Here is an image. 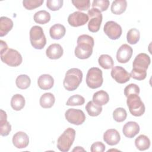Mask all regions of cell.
<instances>
[{
	"instance_id": "6da1fadb",
	"label": "cell",
	"mask_w": 152,
	"mask_h": 152,
	"mask_svg": "<svg viewBox=\"0 0 152 152\" xmlns=\"http://www.w3.org/2000/svg\"><path fill=\"white\" fill-rule=\"evenodd\" d=\"M77 43V46L74 50L75 56L81 59L90 57L94 44L93 38L87 34H82L78 37Z\"/></svg>"
},
{
	"instance_id": "7a4b0ae2",
	"label": "cell",
	"mask_w": 152,
	"mask_h": 152,
	"mask_svg": "<svg viewBox=\"0 0 152 152\" xmlns=\"http://www.w3.org/2000/svg\"><path fill=\"white\" fill-rule=\"evenodd\" d=\"M83 79V72L78 69L73 68L68 69L65 76L63 81L64 88L68 91H74L76 90Z\"/></svg>"
},
{
	"instance_id": "3957f363",
	"label": "cell",
	"mask_w": 152,
	"mask_h": 152,
	"mask_svg": "<svg viewBox=\"0 0 152 152\" xmlns=\"http://www.w3.org/2000/svg\"><path fill=\"white\" fill-rule=\"evenodd\" d=\"M75 137V131L71 128H66L58 138V148L62 152L68 151L74 141Z\"/></svg>"
},
{
	"instance_id": "277c9868",
	"label": "cell",
	"mask_w": 152,
	"mask_h": 152,
	"mask_svg": "<svg viewBox=\"0 0 152 152\" xmlns=\"http://www.w3.org/2000/svg\"><path fill=\"white\" fill-rule=\"evenodd\" d=\"M30 41L36 49H42L46 44V39L43 28L38 26H33L30 30Z\"/></svg>"
},
{
	"instance_id": "5b68a950",
	"label": "cell",
	"mask_w": 152,
	"mask_h": 152,
	"mask_svg": "<svg viewBox=\"0 0 152 152\" xmlns=\"http://www.w3.org/2000/svg\"><path fill=\"white\" fill-rule=\"evenodd\" d=\"M126 104L130 113L135 116H141L145 112V106L140 97L132 94L127 97Z\"/></svg>"
},
{
	"instance_id": "8992f818",
	"label": "cell",
	"mask_w": 152,
	"mask_h": 152,
	"mask_svg": "<svg viewBox=\"0 0 152 152\" xmlns=\"http://www.w3.org/2000/svg\"><path fill=\"white\" fill-rule=\"evenodd\" d=\"M103 82L102 71L97 67L88 69L86 75V84L88 87L96 89L102 86Z\"/></svg>"
},
{
	"instance_id": "52a82bcc",
	"label": "cell",
	"mask_w": 152,
	"mask_h": 152,
	"mask_svg": "<svg viewBox=\"0 0 152 152\" xmlns=\"http://www.w3.org/2000/svg\"><path fill=\"white\" fill-rule=\"evenodd\" d=\"M1 53V61L10 66H18L23 61L21 54L16 50L8 48Z\"/></svg>"
},
{
	"instance_id": "ba28073f",
	"label": "cell",
	"mask_w": 152,
	"mask_h": 152,
	"mask_svg": "<svg viewBox=\"0 0 152 152\" xmlns=\"http://www.w3.org/2000/svg\"><path fill=\"white\" fill-rule=\"evenodd\" d=\"M89 21L88 23V30L92 33L97 32L102 22V14L97 8H92L88 11Z\"/></svg>"
},
{
	"instance_id": "9c48e42d",
	"label": "cell",
	"mask_w": 152,
	"mask_h": 152,
	"mask_svg": "<svg viewBox=\"0 0 152 152\" xmlns=\"http://www.w3.org/2000/svg\"><path fill=\"white\" fill-rule=\"evenodd\" d=\"M150 62V58L147 54L145 53H139L133 61L132 70L139 72H147Z\"/></svg>"
},
{
	"instance_id": "30bf717a",
	"label": "cell",
	"mask_w": 152,
	"mask_h": 152,
	"mask_svg": "<svg viewBox=\"0 0 152 152\" xmlns=\"http://www.w3.org/2000/svg\"><path fill=\"white\" fill-rule=\"evenodd\" d=\"M65 116L68 122L76 125L83 124L86 120L85 114L80 109H69L65 112Z\"/></svg>"
},
{
	"instance_id": "8fae6325",
	"label": "cell",
	"mask_w": 152,
	"mask_h": 152,
	"mask_svg": "<svg viewBox=\"0 0 152 152\" xmlns=\"http://www.w3.org/2000/svg\"><path fill=\"white\" fill-rule=\"evenodd\" d=\"M103 31L109 38L112 40L118 39L122 32L121 26L113 21L106 22L104 26Z\"/></svg>"
},
{
	"instance_id": "7c38bea8",
	"label": "cell",
	"mask_w": 152,
	"mask_h": 152,
	"mask_svg": "<svg viewBox=\"0 0 152 152\" xmlns=\"http://www.w3.org/2000/svg\"><path fill=\"white\" fill-rule=\"evenodd\" d=\"M88 20V15L80 11H75L71 14L68 17L69 24L75 27L84 25L87 23Z\"/></svg>"
},
{
	"instance_id": "4fadbf2b",
	"label": "cell",
	"mask_w": 152,
	"mask_h": 152,
	"mask_svg": "<svg viewBox=\"0 0 152 152\" xmlns=\"http://www.w3.org/2000/svg\"><path fill=\"white\" fill-rule=\"evenodd\" d=\"M110 75L118 83L124 84L128 81L131 78L130 74L122 66H113Z\"/></svg>"
},
{
	"instance_id": "5bb4252c",
	"label": "cell",
	"mask_w": 152,
	"mask_h": 152,
	"mask_svg": "<svg viewBox=\"0 0 152 152\" xmlns=\"http://www.w3.org/2000/svg\"><path fill=\"white\" fill-rule=\"evenodd\" d=\"M132 52V49L130 46L127 44H123L117 51L116 59L120 63H126L131 58Z\"/></svg>"
},
{
	"instance_id": "9a60e30c",
	"label": "cell",
	"mask_w": 152,
	"mask_h": 152,
	"mask_svg": "<svg viewBox=\"0 0 152 152\" xmlns=\"http://www.w3.org/2000/svg\"><path fill=\"white\" fill-rule=\"evenodd\" d=\"M12 143L17 148H24L29 144L28 136L24 132H17L13 135Z\"/></svg>"
},
{
	"instance_id": "2e32d148",
	"label": "cell",
	"mask_w": 152,
	"mask_h": 152,
	"mask_svg": "<svg viewBox=\"0 0 152 152\" xmlns=\"http://www.w3.org/2000/svg\"><path fill=\"white\" fill-rule=\"evenodd\" d=\"M120 134L115 129H107L103 134V140L110 145L118 144L120 141Z\"/></svg>"
},
{
	"instance_id": "e0dca14e",
	"label": "cell",
	"mask_w": 152,
	"mask_h": 152,
	"mask_svg": "<svg viewBox=\"0 0 152 152\" xmlns=\"http://www.w3.org/2000/svg\"><path fill=\"white\" fill-rule=\"evenodd\" d=\"M140 131V126L136 122L134 121H129L126 122L122 129L124 135L129 138L134 137Z\"/></svg>"
},
{
	"instance_id": "ac0fdd59",
	"label": "cell",
	"mask_w": 152,
	"mask_h": 152,
	"mask_svg": "<svg viewBox=\"0 0 152 152\" xmlns=\"http://www.w3.org/2000/svg\"><path fill=\"white\" fill-rule=\"evenodd\" d=\"M63 52V48L59 44L53 43L48 46L46 50V55L49 59H57L62 56Z\"/></svg>"
},
{
	"instance_id": "d6986e66",
	"label": "cell",
	"mask_w": 152,
	"mask_h": 152,
	"mask_svg": "<svg viewBox=\"0 0 152 152\" xmlns=\"http://www.w3.org/2000/svg\"><path fill=\"white\" fill-rule=\"evenodd\" d=\"M0 134L2 136H7L11 131V125L7 121V115L5 111L0 110Z\"/></svg>"
},
{
	"instance_id": "ffe728a7",
	"label": "cell",
	"mask_w": 152,
	"mask_h": 152,
	"mask_svg": "<svg viewBox=\"0 0 152 152\" xmlns=\"http://www.w3.org/2000/svg\"><path fill=\"white\" fill-rule=\"evenodd\" d=\"M37 84L42 90H49L53 86V78L49 74H42L37 80Z\"/></svg>"
},
{
	"instance_id": "44dd1931",
	"label": "cell",
	"mask_w": 152,
	"mask_h": 152,
	"mask_svg": "<svg viewBox=\"0 0 152 152\" xmlns=\"http://www.w3.org/2000/svg\"><path fill=\"white\" fill-rule=\"evenodd\" d=\"M66 33L65 27L61 24H55L49 30V34L52 39L59 40L62 38Z\"/></svg>"
},
{
	"instance_id": "7402d4cb",
	"label": "cell",
	"mask_w": 152,
	"mask_h": 152,
	"mask_svg": "<svg viewBox=\"0 0 152 152\" xmlns=\"http://www.w3.org/2000/svg\"><path fill=\"white\" fill-rule=\"evenodd\" d=\"M13 21L7 17H1L0 18V36L3 37L7 35L12 28Z\"/></svg>"
},
{
	"instance_id": "603a6c76",
	"label": "cell",
	"mask_w": 152,
	"mask_h": 152,
	"mask_svg": "<svg viewBox=\"0 0 152 152\" xmlns=\"http://www.w3.org/2000/svg\"><path fill=\"white\" fill-rule=\"evenodd\" d=\"M55 102L54 95L51 93H45L40 98V105L45 109L50 108L53 106Z\"/></svg>"
},
{
	"instance_id": "cb8c5ba5",
	"label": "cell",
	"mask_w": 152,
	"mask_h": 152,
	"mask_svg": "<svg viewBox=\"0 0 152 152\" xmlns=\"http://www.w3.org/2000/svg\"><path fill=\"white\" fill-rule=\"evenodd\" d=\"M127 7V2L125 0H116L112 2L111 11L116 15H120L124 12Z\"/></svg>"
},
{
	"instance_id": "d4e9b609",
	"label": "cell",
	"mask_w": 152,
	"mask_h": 152,
	"mask_svg": "<svg viewBox=\"0 0 152 152\" xmlns=\"http://www.w3.org/2000/svg\"><path fill=\"white\" fill-rule=\"evenodd\" d=\"M109 96L107 92L104 90H100L96 92L93 96V102L99 105L103 106L108 103Z\"/></svg>"
},
{
	"instance_id": "484cf974",
	"label": "cell",
	"mask_w": 152,
	"mask_h": 152,
	"mask_svg": "<svg viewBox=\"0 0 152 152\" xmlns=\"http://www.w3.org/2000/svg\"><path fill=\"white\" fill-rule=\"evenodd\" d=\"M135 145L137 149L144 151L149 148L150 146V140L145 135H140L135 140Z\"/></svg>"
},
{
	"instance_id": "4316f807",
	"label": "cell",
	"mask_w": 152,
	"mask_h": 152,
	"mask_svg": "<svg viewBox=\"0 0 152 152\" xmlns=\"http://www.w3.org/2000/svg\"><path fill=\"white\" fill-rule=\"evenodd\" d=\"M25 105V99L20 94H14L11 100V106L12 108L17 111L21 110Z\"/></svg>"
},
{
	"instance_id": "83f0119b",
	"label": "cell",
	"mask_w": 152,
	"mask_h": 152,
	"mask_svg": "<svg viewBox=\"0 0 152 152\" xmlns=\"http://www.w3.org/2000/svg\"><path fill=\"white\" fill-rule=\"evenodd\" d=\"M98 62L99 65L105 69H109L113 68L114 65L112 58L107 54L101 55L98 59Z\"/></svg>"
},
{
	"instance_id": "f1b7e54d",
	"label": "cell",
	"mask_w": 152,
	"mask_h": 152,
	"mask_svg": "<svg viewBox=\"0 0 152 152\" xmlns=\"http://www.w3.org/2000/svg\"><path fill=\"white\" fill-rule=\"evenodd\" d=\"M50 20L49 12L45 10H41L36 12L34 15V20L36 23L45 24L48 23Z\"/></svg>"
},
{
	"instance_id": "f546056e",
	"label": "cell",
	"mask_w": 152,
	"mask_h": 152,
	"mask_svg": "<svg viewBox=\"0 0 152 152\" xmlns=\"http://www.w3.org/2000/svg\"><path fill=\"white\" fill-rule=\"evenodd\" d=\"M17 87L21 90H25L29 87L31 84L30 77L27 75L21 74L18 75L15 80Z\"/></svg>"
},
{
	"instance_id": "4dcf8cb0",
	"label": "cell",
	"mask_w": 152,
	"mask_h": 152,
	"mask_svg": "<svg viewBox=\"0 0 152 152\" xmlns=\"http://www.w3.org/2000/svg\"><path fill=\"white\" fill-rule=\"evenodd\" d=\"M86 109L90 116H97L101 113L102 111V106H99L94 103L93 101H90L87 103Z\"/></svg>"
},
{
	"instance_id": "1f68e13d",
	"label": "cell",
	"mask_w": 152,
	"mask_h": 152,
	"mask_svg": "<svg viewBox=\"0 0 152 152\" xmlns=\"http://www.w3.org/2000/svg\"><path fill=\"white\" fill-rule=\"evenodd\" d=\"M140 33L137 28H131L127 33V42L131 45H135L138 43L140 40Z\"/></svg>"
},
{
	"instance_id": "d6a6232c",
	"label": "cell",
	"mask_w": 152,
	"mask_h": 152,
	"mask_svg": "<svg viewBox=\"0 0 152 152\" xmlns=\"http://www.w3.org/2000/svg\"><path fill=\"white\" fill-rule=\"evenodd\" d=\"M127 116V113L125 109L122 107L116 108L113 112V118L118 122L124 121Z\"/></svg>"
},
{
	"instance_id": "836d02e7",
	"label": "cell",
	"mask_w": 152,
	"mask_h": 152,
	"mask_svg": "<svg viewBox=\"0 0 152 152\" xmlns=\"http://www.w3.org/2000/svg\"><path fill=\"white\" fill-rule=\"evenodd\" d=\"M85 102V99L79 94L71 96L68 99L66 104L67 106H81Z\"/></svg>"
},
{
	"instance_id": "e575fe53",
	"label": "cell",
	"mask_w": 152,
	"mask_h": 152,
	"mask_svg": "<svg viewBox=\"0 0 152 152\" xmlns=\"http://www.w3.org/2000/svg\"><path fill=\"white\" fill-rule=\"evenodd\" d=\"M43 2V0H24L23 1V4L26 9L31 10L40 7Z\"/></svg>"
},
{
	"instance_id": "d590c367",
	"label": "cell",
	"mask_w": 152,
	"mask_h": 152,
	"mask_svg": "<svg viewBox=\"0 0 152 152\" xmlns=\"http://www.w3.org/2000/svg\"><path fill=\"white\" fill-rule=\"evenodd\" d=\"M109 4L110 2L108 0H94L92 2V7L98 9L100 12H103L108 8Z\"/></svg>"
},
{
	"instance_id": "8d00e7d4",
	"label": "cell",
	"mask_w": 152,
	"mask_h": 152,
	"mask_svg": "<svg viewBox=\"0 0 152 152\" xmlns=\"http://www.w3.org/2000/svg\"><path fill=\"white\" fill-rule=\"evenodd\" d=\"M71 2L74 7L80 11H86L90 8V1L89 0H76Z\"/></svg>"
},
{
	"instance_id": "74e56055",
	"label": "cell",
	"mask_w": 152,
	"mask_h": 152,
	"mask_svg": "<svg viewBox=\"0 0 152 152\" xmlns=\"http://www.w3.org/2000/svg\"><path fill=\"white\" fill-rule=\"evenodd\" d=\"M140 87L135 84H129L124 88V94L127 97L132 94H137L140 93Z\"/></svg>"
},
{
	"instance_id": "f35d334b",
	"label": "cell",
	"mask_w": 152,
	"mask_h": 152,
	"mask_svg": "<svg viewBox=\"0 0 152 152\" xmlns=\"http://www.w3.org/2000/svg\"><path fill=\"white\" fill-rule=\"evenodd\" d=\"M62 0H48L46 1V7L51 11H58L63 5Z\"/></svg>"
},
{
	"instance_id": "ab89813d",
	"label": "cell",
	"mask_w": 152,
	"mask_h": 152,
	"mask_svg": "<svg viewBox=\"0 0 152 152\" xmlns=\"http://www.w3.org/2000/svg\"><path fill=\"white\" fill-rule=\"evenodd\" d=\"M105 150L104 144L100 141L94 142L90 147L91 152H103Z\"/></svg>"
},
{
	"instance_id": "60d3db41",
	"label": "cell",
	"mask_w": 152,
	"mask_h": 152,
	"mask_svg": "<svg viewBox=\"0 0 152 152\" xmlns=\"http://www.w3.org/2000/svg\"><path fill=\"white\" fill-rule=\"evenodd\" d=\"M0 44H1V47H0V53H2L4 51H5L6 50H7L8 49V45L5 42L3 41L2 40H0Z\"/></svg>"
},
{
	"instance_id": "b9f144b4",
	"label": "cell",
	"mask_w": 152,
	"mask_h": 152,
	"mask_svg": "<svg viewBox=\"0 0 152 152\" xmlns=\"http://www.w3.org/2000/svg\"><path fill=\"white\" fill-rule=\"evenodd\" d=\"M85 151L84 150V148H81V147H76V148H75L74 149H73V151Z\"/></svg>"
}]
</instances>
